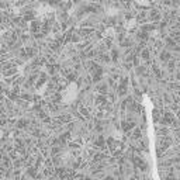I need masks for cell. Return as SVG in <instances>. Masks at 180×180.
Here are the masks:
<instances>
[{
  "mask_svg": "<svg viewBox=\"0 0 180 180\" xmlns=\"http://www.w3.org/2000/svg\"><path fill=\"white\" fill-rule=\"evenodd\" d=\"M148 14H149V21H152V22H158V24H159L163 20V11L160 10V8L152 7L151 10L148 11Z\"/></svg>",
  "mask_w": 180,
  "mask_h": 180,
  "instance_id": "obj_1",
  "label": "cell"
}]
</instances>
